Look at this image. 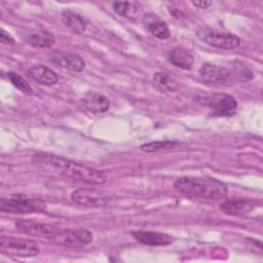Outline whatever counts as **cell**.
I'll list each match as a JSON object with an SVG mask.
<instances>
[{
	"label": "cell",
	"instance_id": "6da1fadb",
	"mask_svg": "<svg viewBox=\"0 0 263 263\" xmlns=\"http://www.w3.org/2000/svg\"><path fill=\"white\" fill-rule=\"evenodd\" d=\"M32 162L47 173L87 184L101 185L107 181V176L102 171L50 153H36Z\"/></svg>",
	"mask_w": 263,
	"mask_h": 263
},
{
	"label": "cell",
	"instance_id": "7a4b0ae2",
	"mask_svg": "<svg viewBox=\"0 0 263 263\" xmlns=\"http://www.w3.org/2000/svg\"><path fill=\"white\" fill-rule=\"evenodd\" d=\"M175 189L189 197L200 199H222L227 195V186L214 178L184 176L175 181Z\"/></svg>",
	"mask_w": 263,
	"mask_h": 263
},
{
	"label": "cell",
	"instance_id": "3957f363",
	"mask_svg": "<svg viewBox=\"0 0 263 263\" xmlns=\"http://www.w3.org/2000/svg\"><path fill=\"white\" fill-rule=\"evenodd\" d=\"M15 228L27 235L44 238L59 245L71 247L73 242V229L61 228L51 224L37 222L33 220H17Z\"/></svg>",
	"mask_w": 263,
	"mask_h": 263
},
{
	"label": "cell",
	"instance_id": "277c9868",
	"mask_svg": "<svg viewBox=\"0 0 263 263\" xmlns=\"http://www.w3.org/2000/svg\"><path fill=\"white\" fill-rule=\"evenodd\" d=\"M195 100L208 107L212 114L216 116H231L237 107L235 99L227 93H199L195 97Z\"/></svg>",
	"mask_w": 263,
	"mask_h": 263
},
{
	"label": "cell",
	"instance_id": "5b68a950",
	"mask_svg": "<svg viewBox=\"0 0 263 263\" xmlns=\"http://www.w3.org/2000/svg\"><path fill=\"white\" fill-rule=\"evenodd\" d=\"M0 209L2 212L13 214H26L44 212L46 205L42 200L31 198L23 194H15L8 198H1Z\"/></svg>",
	"mask_w": 263,
	"mask_h": 263
},
{
	"label": "cell",
	"instance_id": "8992f818",
	"mask_svg": "<svg viewBox=\"0 0 263 263\" xmlns=\"http://www.w3.org/2000/svg\"><path fill=\"white\" fill-rule=\"evenodd\" d=\"M196 36L202 42L221 49H233L240 44V39L236 35L211 27H200L196 31Z\"/></svg>",
	"mask_w": 263,
	"mask_h": 263
},
{
	"label": "cell",
	"instance_id": "52a82bcc",
	"mask_svg": "<svg viewBox=\"0 0 263 263\" xmlns=\"http://www.w3.org/2000/svg\"><path fill=\"white\" fill-rule=\"evenodd\" d=\"M0 252L14 257H34L39 254L40 249L33 240L2 235L0 237Z\"/></svg>",
	"mask_w": 263,
	"mask_h": 263
},
{
	"label": "cell",
	"instance_id": "ba28073f",
	"mask_svg": "<svg viewBox=\"0 0 263 263\" xmlns=\"http://www.w3.org/2000/svg\"><path fill=\"white\" fill-rule=\"evenodd\" d=\"M73 202L84 206H102L106 204L110 197L107 193L93 188H79L71 193Z\"/></svg>",
	"mask_w": 263,
	"mask_h": 263
},
{
	"label": "cell",
	"instance_id": "9c48e42d",
	"mask_svg": "<svg viewBox=\"0 0 263 263\" xmlns=\"http://www.w3.org/2000/svg\"><path fill=\"white\" fill-rule=\"evenodd\" d=\"M199 76L205 83L210 84H228L233 79V73L222 66L204 64L199 69Z\"/></svg>",
	"mask_w": 263,
	"mask_h": 263
},
{
	"label": "cell",
	"instance_id": "30bf717a",
	"mask_svg": "<svg viewBox=\"0 0 263 263\" xmlns=\"http://www.w3.org/2000/svg\"><path fill=\"white\" fill-rule=\"evenodd\" d=\"M48 61L61 68L73 72H81L85 68L84 60L80 55L72 52H65L60 50L52 51L48 54Z\"/></svg>",
	"mask_w": 263,
	"mask_h": 263
},
{
	"label": "cell",
	"instance_id": "8fae6325",
	"mask_svg": "<svg viewBox=\"0 0 263 263\" xmlns=\"http://www.w3.org/2000/svg\"><path fill=\"white\" fill-rule=\"evenodd\" d=\"M132 235L141 243L157 247V246H167L174 241V237L162 232L156 231H146V230H136L132 232Z\"/></svg>",
	"mask_w": 263,
	"mask_h": 263
},
{
	"label": "cell",
	"instance_id": "7c38bea8",
	"mask_svg": "<svg viewBox=\"0 0 263 263\" xmlns=\"http://www.w3.org/2000/svg\"><path fill=\"white\" fill-rule=\"evenodd\" d=\"M254 202L248 199H227L220 204V210L230 216H245L254 210Z\"/></svg>",
	"mask_w": 263,
	"mask_h": 263
},
{
	"label": "cell",
	"instance_id": "4fadbf2b",
	"mask_svg": "<svg viewBox=\"0 0 263 263\" xmlns=\"http://www.w3.org/2000/svg\"><path fill=\"white\" fill-rule=\"evenodd\" d=\"M28 75L38 83L51 86L59 82V76L50 68L44 65H34L28 70Z\"/></svg>",
	"mask_w": 263,
	"mask_h": 263
},
{
	"label": "cell",
	"instance_id": "5bb4252c",
	"mask_svg": "<svg viewBox=\"0 0 263 263\" xmlns=\"http://www.w3.org/2000/svg\"><path fill=\"white\" fill-rule=\"evenodd\" d=\"M82 102H83L84 108L87 111L96 114L104 113L108 111L110 107V102L107 99V97L95 91H87L84 95Z\"/></svg>",
	"mask_w": 263,
	"mask_h": 263
},
{
	"label": "cell",
	"instance_id": "9a60e30c",
	"mask_svg": "<svg viewBox=\"0 0 263 263\" xmlns=\"http://www.w3.org/2000/svg\"><path fill=\"white\" fill-rule=\"evenodd\" d=\"M167 60L172 65L184 70H190L194 63L193 54L181 46L172 48L167 53Z\"/></svg>",
	"mask_w": 263,
	"mask_h": 263
},
{
	"label": "cell",
	"instance_id": "2e32d148",
	"mask_svg": "<svg viewBox=\"0 0 263 263\" xmlns=\"http://www.w3.org/2000/svg\"><path fill=\"white\" fill-rule=\"evenodd\" d=\"M26 40L28 44L37 48H49L55 42L54 36L45 30H38L29 33L26 37Z\"/></svg>",
	"mask_w": 263,
	"mask_h": 263
},
{
	"label": "cell",
	"instance_id": "e0dca14e",
	"mask_svg": "<svg viewBox=\"0 0 263 263\" xmlns=\"http://www.w3.org/2000/svg\"><path fill=\"white\" fill-rule=\"evenodd\" d=\"M62 21L66 27L76 34H82L86 29V22L82 15L72 10H64L62 12Z\"/></svg>",
	"mask_w": 263,
	"mask_h": 263
},
{
	"label": "cell",
	"instance_id": "ac0fdd59",
	"mask_svg": "<svg viewBox=\"0 0 263 263\" xmlns=\"http://www.w3.org/2000/svg\"><path fill=\"white\" fill-rule=\"evenodd\" d=\"M113 9L119 15L132 20L138 14L139 6L136 2H114Z\"/></svg>",
	"mask_w": 263,
	"mask_h": 263
},
{
	"label": "cell",
	"instance_id": "d6986e66",
	"mask_svg": "<svg viewBox=\"0 0 263 263\" xmlns=\"http://www.w3.org/2000/svg\"><path fill=\"white\" fill-rule=\"evenodd\" d=\"M149 32L158 39H167L171 36V31L167 25L162 21H155L148 24Z\"/></svg>",
	"mask_w": 263,
	"mask_h": 263
},
{
	"label": "cell",
	"instance_id": "ffe728a7",
	"mask_svg": "<svg viewBox=\"0 0 263 263\" xmlns=\"http://www.w3.org/2000/svg\"><path fill=\"white\" fill-rule=\"evenodd\" d=\"M178 145L177 142L175 141H155V142H150L147 144H144L141 146V150L144 152H156L164 149H172L175 148Z\"/></svg>",
	"mask_w": 263,
	"mask_h": 263
},
{
	"label": "cell",
	"instance_id": "44dd1931",
	"mask_svg": "<svg viewBox=\"0 0 263 263\" xmlns=\"http://www.w3.org/2000/svg\"><path fill=\"white\" fill-rule=\"evenodd\" d=\"M7 78L22 92H24L26 95H31L32 93V88H31L30 84L18 74L9 71V72H7Z\"/></svg>",
	"mask_w": 263,
	"mask_h": 263
},
{
	"label": "cell",
	"instance_id": "7402d4cb",
	"mask_svg": "<svg viewBox=\"0 0 263 263\" xmlns=\"http://www.w3.org/2000/svg\"><path fill=\"white\" fill-rule=\"evenodd\" d=\"M154 81H155V83H157L163 89L174 90L176 88L175 79L171 75H168L167 73H163V72L155 73Z\"/></svg>",
	"mask_w": 263,
	"mask_h": 263
},
{
	"label": "cell",
	"instance_id": "603a6c76",
	"mask_svg": "<svg viewBox=\"0 0 263 263\" xmlns=\"http://www.w3.org/2000/svg\"><path fill=\"white\" fill-rule=\"evenodd\" d=\"M247 245L249 246V248H252V249H253V252H255V253H258V251L256 250V248H257L260 252H262V243H261V241H259V240H256V239H254V238L248 237V238H247Z\"/></svg>",
	"mask_w": 263,
	"mask_h": 263
},
{
	"label": "cell",
	"instance_id": "cb8c5ba5",
	"mask_svg": "<svg viewBox=\"0 0 263 263\" xmlns=\"http://www.w3.org/2000/svg\"><path fill=\"white\" fill-rule=\"evenodd\" d=\"M0 40L2 43H5V44H13L14 43V39L4 30L1 31V34H0Z\"/></svg>",
	"mask_w": 263,
	"mask_h": 263
},
{
	"label": "cell",
	"instance_id": "d4e9b609",
	"mask_svg": "<svg viewBox=\"0 0 263 263\" xmlns=\"http://www.w3.org/2000/svg\"><path fill=\"white\" fill-rule=\"evenodd\" d=\"M191 3L195 7H198L200 9H205V8H208L212 4V1H192Z\"/></svg>",
	"mask_w": 263,
	"mask_h": 263
},
{
	"label": "cell",
	"instance_id": "484cf974",
	"mask_svg": "<svg viewBox=\"0 0 263 263\" xmlns=\"http://www.w3.org/2000/svg\"><path fill=\"white\" fill-rule=\"evenodd\" d=\"M170 11H171V13H172L176 18L181 20V17H183V16H184V13H183V12H181L180 10L176 9V8H174L173 10H171V9H170Z\"/></svg>",
	"mask_w": 263,
	"mask_h": 263
}]
</instances>
